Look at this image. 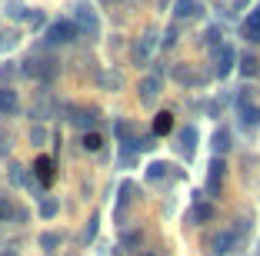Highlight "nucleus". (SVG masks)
I'll return each mask as SVG.
<instances>
[{
    "label": "nucleus",
    "instance_id": "1",
    "mask_svg": "<svg viewBox=\"0 0 260 256\" xmlns=\"http://www.w3.org/2000/svg\"><path fill=\"white\" fill-rule=\"evenodd\" d=\"M74 37H77V27H74L70 20H54L50 27H47V44H50V47L70 44Z\"/></svg>",
    "mask_w": 260,
    "mask_h": 256
},
{
    "label": "nucleus",
    "instance_id": "2",
    "mask_svg": "<svg viewBox=\"0 0 260 256\" xmlns=\"http://www.w3.org/2000/svg\"><path fill=\"white\" fill-rule=\"evenodd\" d=\"M74 17H77V23H80V30H87L90 37H97V33H100V20H97V14H93L87 4H77Z\"/></svg>",
    "mask_w": 260,
    "mask_h": 256
},
{
    "label": "nucleus",
    "instance_id": "3",
    "mask_svg": "<svg viewBox=\"0 0 260 256\" xmlns=\"http://www.w3.org/2000/svg\"><path fill=\"white\" fill-rule=\"evenodd\" d=\"M223 173H227V163L217 157L214 163H210V173H207V193H210V196L220 193V187H223Z\"/></svg>",
    "mask_w": 260,
    "mask_h": 256
},
{
    "label": "nucleus",
    "instance_id": "4",
    "mask_svg": "<svg viewBox=\"0 0 260 256\" xmlns=\"http://www.w3.org/2000/svg\"><path fill=\"white\" fill-rule=\"evenodd\" d=\"M234 246H237V233H234V230H223V233H217L214 240H210V253L214 256H227Z\"/></svg>",
    "mask_w": 260,
    "mask_h": 256
},
{
    "label": "nucleus",
    "instance_id": "5",
    "mask_svg": "<svg viewBox=\"0 0 260 256\" xmlns=\"http://www.w3.org/2000/svg\"><path fill=\"white\" fill-rule=\"evenodd\" d=\"M157 97H160V77H144V80H140V103L153 106Z\"/></svg>",
    "mask_w": 260,
    "mask_h": 256
},
{
    "label": "nucleus",
    "instance_id": "6",
    "mask_svg": "<svg viewBox=\"0 0 260 256\" xmlns=\"http://www.w3.org/2000/svg\"><path fill=\"white\" fill-rule=\"evenodd\" d=\"M234 60H237L234 47H227V44H223L220 50H217V77H227L230 70H234Z\"/></svg>",
    "mask_w": 260,
    "mask_h": 256
},
{
    "label": "nucleus",
    "instance_id": "7",
    "mask_svg": "<svg viewBox=\"0 0 260 256\" xmlns=\"http://www.w3.org/2000/svg\"><path fill=\"white\" fill-rule=\"evenodd\" d=\"M17 110H20V100H17V90L4 87V90H0V113H7V117H14Z\"/></svg>",
    "mask_w": 260,
    "mask_h": 256
},
{
    "label": "nucleus",
    "instance_id": "8",
    "mask_svg": "<svg viewBox=\"0 0 260 256\" xmlns=\"http://www.w3.org/2000/svg\"><path fill=\"white\" fill-rule=\"evenodd\" d=\"M200 14V0H177V17L180 20H190Z\"/></svg>",
    "mask_w": 260,
    "mask_h": 256
},
{
    "label": "nucleus",
    "instance_id": "9",
    "mask_svg": "<svg viewBox=\"0 0 260 256\" xmlns=\"http://www.w3.org/2000/svg\"><path fill=\"white\" fill-rule=\"evenodd\" d=\"M244 37L253 40V44H260V14H250L244 23Z\"/></svg>",
    "mask_w": 260,
    "mask_h": 256
},
{
    "label": "nucleus",
    "instance_id": "10",
    "mask_svg": "<svg viewBox=\"0 0 260 256\" xmlns=\"http://www.w3.org/2000/svg\"><path fill=\"white\" fill-rule=\"evenodd\" d=\"M174 130V117L170 113H157V120H153V136H164Z\"/></svg>",
    "mask_w": 260,
    "mask_h": 256
},
{
    "label": "nucleus",
    "instance_id": "11",
    "mask_svg": "<svg viewBox=\"0 0 260 256\" xmlns=\"http://www.w3.org/2000/svg\"><path fill=\"white\" fill-rule=\"evenodd\" d=\"M37 176H40L44 183L54 180V160H50V157H40V160H37Z\"/></svg>",
    "mask_w": 260,
    "mask_h": 256
},
{
    "label": "nucleus",
    "instance_id": "12",
    "mask_svg": "<svg viewBox=\"0 0 260 256\" xmlns=\"http://www.w3.org/2000/svg\"><path fill=\"white\" fill-rule=\"evenodd\" d=\"M190 220H193V223H207V220H214V206H210V203H197V206H193V213H190Z\"/></svg>",
    "mask_w": 260,
    "mask_h": 256
},
{
    "label": "nucleus",
    "instance_id": "13",
    "mask_svg": "<svg viewBox=\"0 0 260 256\" xmlns=\"http://www.w3.org/2000/svg\"><path fill=\"white\" fill-rule=\"evenodd\" d=\"M153 44H157V40H153V33H147V37H144V44H137V50H134V60H137V63H144L147 57H150V47H153Z\"/></svg>",
    "mask_w": 260,
    "mask_h": 256
},
{
    "label": "nucleus",
    "instance_id": "14",
    "mask_svg": "<svg viewBox=\"0 0 260 256\" xmlns=\"http://www.w3.org/2000/svg\"><path fill=\"white\" fill-rule=\"evenodd\" d=\"M180 147H184V153H193V147H197V130L193 127L180 130Z\"/></svg>",
    "mask_w": 260,
    "mask_h": 256
},
{
    "label": "nucleus",
    "instance_id": "15",
    "mask_svg": "<svg viewBox=\"0 0 260 256\" xmlns=\"http://www.w3.org/2000/svg\"><path fill=\"white\" fill-rule=\"evenodd\" d=\"M240 117H244V127H260V106H244L240 110Z\"/></svg>",
    "mask_w": 260,
    "mask_h": 256
},
{
    "label": "nucleus",
    "instance_id": "16",
    "mask_svg": "<svg viewBox=\"0 0 260 256\" xmlns=\"http://www.w3.org/2000/svg\"><path fill=\"white\" fill-rule=\"evenodd\" d=\"M54 77H57V60H40V77H37V80L50 83Z\"/></svg>",
    "mask_w": 260,
    "mask_h": 256
},
{
    "label": "nucleus",
    "instance_id": "17",
    "mask_svg": "<svg viewBox=\"0 0 260 256\" xmlns=\"http://www.w3.org/2000/svg\"><path fill=\"white\" fill-rule=\"evenodd\" d=\"M214 150L217 153H227L230 150V130H217V133H214Z\"/></svg>",
    "mask_w": 260,
    "mask_h": 256
},
{
    "label": "nucleus",
    "instance_id": "18",
    "mask_svg": "<svg viewBox=\"0 0 260 256\" xmlns=\"http://www.w3.org/2000/svg\"><path fill=\"white\" fill-rule=\"evenodd\" d=\"M240 70H244V77H257V70H260L257 57H244V60H240Z\"/></svg>",
    "mask_w": 260,
    "mask_h": 256
},
{
    "label": "nucleus",
    "instance_id": "19",
    "mask_svg": "<svg viewBox=\"0 0 260 256\" xmlns=\"http://www.w3.org/2000/svg\"><path fill=\"white\" fill-rule=\"evenodd\" d=\"M100 147H104V140H100V133H87V136H84V150L97 153Z\"/></svg>",
    "mask_w": 260,
    "mask_h": 256
},
{
    "label": "nucleus",
    "instance_id": "20",
    "mask_svg": "<svg viewBox=\"0 0 260 256\" xmlns=\"http://www.w3.org/2000/svg\"><path fill=\"white\" fill-rule=\"evenodd\" d=\"M57 210H60V203H57V200H44V203H40V216H57Z\"/></svg>",
    "mask_w": 260,
    "mask_h": 256
},
{
    "label": "nucleus",
    "instance_id": "21",
    "mask_svg": "<svg viewBox=\"0 0 260 256\" xmlns=\"http://www.w3.org/2000/svg\"><path fill=\"white\" fill-rule=\"evenodd\" d=\"M23 77H40V60H23Z\"/></svg>",
    "mask_w": 260,
    "mask_h": 256
},
{
    "label": "nucleus",
    "instance_id": "22",
    "mask_svg": "<svg viewBox=\"0 0 260 256\" xmlns=\"http://www.w3.org/2000/svg\"><path fill=\"white\" fill-rule=\"evenodd\" d=\"M10 216H17L14 203H10V200H4V196H0V220H10Z\"/></svg>",
    "mask_w": 260,
    "mask_h": 256
},
{
    "label": "nucleus",
    "instance_id": "23",
    "mask_svg": "<svg viewBox=\"0 0 260 256\" xmlns=\"http://www.w3.org/2000/svg\"><path fill=\"white\" fill-rule=\"evenodd\" d=\"M40 246H44V249L60 246V236H57V233H44V236H40Z\"/></svg>",
    "mask_w": 260,
    "mask_h": 256
},
{
    "label": "nucleus",
    "instance_id": "24",
    "mask_svg": "<svg viewBox=\"0 0 260 256\" xmlns=\"http://www.w3.org/2000/svg\"><path fill=\"white\" fill-rule=\"evenodd\" d=\"M167 170H170V166H167V163H153V166H150V170H147V176H150V180H160V176H164V173H167Z\"/></svg>",
    "mask_w": 260,
    "mask_h": 256
},
{
    "label": "nucleus",
    "instance_id": "25",
    "mask_svg": "<svg viewBox=\"0 0 260 256\" xmlns=\"http://www.w3.org/2000/svg\"><path fill=\"white\" fill-rule=\"evenodd\" d=\"M204 37H207V44H210V47H217V50L223 47V44H220V30H217V27H210V30H207Z\"/></svg>",
    "mask_w": 260,
    "mask_h": 256
},
{
    "label": "nucleus",
    "instance_id": "26",
    "mask_svg": "<svg viewBox=\"0 0 260 256\" xmlns=\"http://www.w3.org/2000/svg\"><path fill=\"white\" fill-rule=\"evenodd\" d=\"M30 140H34V143L40 147V143L47 140V130H44V127H34V130H30Z\"/></svg>",
    "mask_w": 260,
    "mask_h": 256
},
{
    "label": "nucleus",
    "instance_id": "27",
    "mask_svg": "<svg viewBox=\"0 0 260 256\" xmlns=\"http://www.w3.org/2000/svg\"><path fill=\"white\" fill-rule=\"evenodd\" d=\"M10 180H14V183H27V176H23V166H10Z\"/></svg>",
    "mask_w": 260,
    "mask_h": 256
},
{
    "label": "nucleus",
    "instance_id": "28",
    "mask_svg": "<svg viewBox=\"0 0 260 256\" xmlns=\"http://www.w3.org/2000/svg\"><path fill=\"white\" fill-rule=\"evenodd\" d=\"M117 136H120L123 143H127V136H130V123H127V120H120V123H117Z\"/></svg>",
    "mask_w": 260,
    "mask_h": 256
},
{
    "label": "nucleus",
    "instance_id": "29",
    "mask_svg": "<svg viewBox=\"0 0 260 256\" xmlns=\"http://www.w3.org/2000/svg\"><path fill=\"white\" fill-rule=\"evenodd\" d=\"M140 240H144L140 233H127L123 236V246H140Z\"/></svg>",
    "mask_w": 260,
    "mask_h": 256
},
{
    "label": "nucleus",
    "instance_id": "30",
    "mask_svg": "<svg viewBox=\"0 0 260 256\" xmlns=\"http://www.w3.org/2000/svg\"><path fill=\"white\" fill-rule=\"evenodd\" d=\"M27 23H30V27H40V23H44V14H40V10H34V14H27Z\"/></svg>",
    "mask_w": 260,
    "mask_h": 256
},
{
    "label": "nucleus",
    "instance_id": "31",
    "mask_svg": "<svg viewBox=\"0 0 260 256\" xmlns=\"http://www.w3.org/2000/svg\"><path fill=\"white\" fill-rule=\"evenodd\" d=\"M77 127H93V113H80L77 117Z\"/></svg>",
    "mask_w": 260,
    "mask_h": 256
},
{
    "label": "nucleus",
    "instance_id": "32",
    "mask_svg": "<svg viewBox=\"0 0 260 256\" xmlns=\"http://www.w3.org/2000/svg\"><path fill=\"white\" fill-rule=\"evenodd\" d=\"M0 256H14V253H0Z\"/></svg>",
    "mask_w": 260,
    "mask_h": 256
},
{
    "label": "nucleus",
    "instance_id": "33",
    "mask_svg": "<svg viewBox=\"0 0 260 256\" xmlns=\"http://www.w3.org/2000/svg\"><path fill=\"white\" fill-rule=\"evenodd\" d=\"M140 256H153V253H140Z\"/></svg>",
    "mask_w": 260,
    "mask_h": 256
},
{
    "label": "nucleus",
    "instance_id": "34",
    "mask_svg": "<svg viewBox=\"0 0 260 256\" xmlns=\"http://www.w3.org/2000/svg\"><path fill=\"white\" fill-rule=\"evenodd\" d=\"M257 14H260V7H257Z\"/></svg>",
    "mask_w": 260,
    "mask_h": 256
}]
</instances>
